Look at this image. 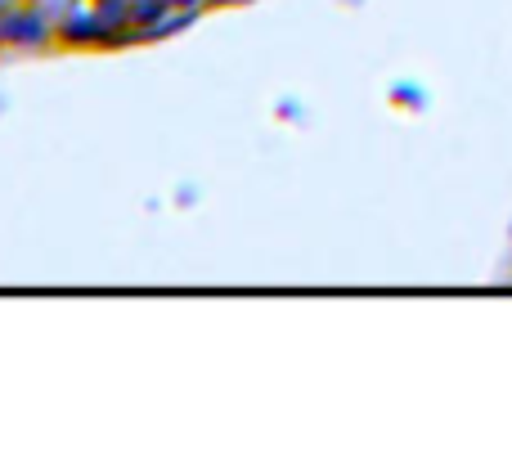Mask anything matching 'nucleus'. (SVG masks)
Segmentation results:
<instances>
[{
  "mask_svg": "<svg viewBox=\"0 0 512 458\" xmlns=\"http://www.w3.org/2000/svg\"><path fill=\"white\" fill-rule=\"evenodd\" d=\"M18 5V0H0V14H5V9H14Z\"/></svg>",
  "mask_w": 512,
  "mask_h": 458,
  "instance_id": "nucleus-1",
  "label": "nucleus"
}]
</instances>
